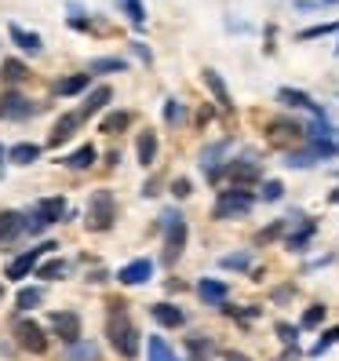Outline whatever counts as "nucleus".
Here are the masks:
<instances>
[{
    "label": "nucleus",
    "mask_w": 339,
    "mask_h": 361,
    "mask_svg": "<svg viewBox=\"0 0 339 361\" xmlns=\"http://www.w3.org/2000/svg\"><path fill=\"white\" fill-rule=\"evenodd\" d=\"M201 80H204V88L211 92V99H216V106H219V110H223V114H234V99H230V88H226L223 73L208 66V70L201 73Z\"/></svg>",
    "instance_id": "obj_16"
},
{
    "label": "nucleus",
    "mask_w": 339,
    "mask_h": 361,
    "mask_svg": "<svg viewBox=\"0 0 339 361\" xmlns=\"http://www.w3.org/2000/svg\"><path fill=\"white\" fill-rule=\"evenodd\" d=\"M88 84H92V73L84 70V73H70V77H62V80L55 84V92H58L62 99H70V95H80V92H88Z\"/></svg>",
    "instance_id": "obj_27"
},
{
    "label": "nucleus",
    "mask_w": 339,
    "mask_h": 361,
    "mask_svg": "<svg viewBox=\"0 0 339 361\" xmlns=\"http://www.w3.org/2000/svg\"><path fill=\"white\" fill-rule=\"evenodd\" d=\"M51 332L62 339L66 347H73V343H80V314L77 310H55L51 314Z\"/></svg>",
    "instance_id": "obj_13"
},
{
    "label": "nucleus",
    "mask_w": 339,
    "mask_h": 361,
    "mask_svg": "<svg viewBox=\"0 0 339 361\" xmlns=\"http://www.w3.org/2000/svg\"><path fill=\"white\" fill-rule=\"evenodd\" d=\"M197 295H201L204 307H223L230 300V285L219 281V278H201L197 281Z\"/></svg>",
    "instance_id": "obj_18"
},
{
    "label": "nucleus",
    "mask_w": 339,
    "mask_h": 361,
    "mask_svg": "<svg viewBox=\"0 0 339 361\" xmlns=\"http://www.w3.org/2000/svg\"><path fill=\"white\" fill-rule=\"evenodd\" d=\"M37 157H40V146H37V142H15L11 150H8V161H11V164H23V168L33 164Z\"/></svg>",
    "instance_id": "obj_36"
},
{
    "label": "nucleus",
    "mask_w": 339,
    "mask_h": 361,
    "mask_svg": "<svg viewBox=\"0 0 339 361\" xmlns=\"http://www.w3.org/2000/svg\"><path fill=\"white\" fill-rule=\"evenodd\" d=\"M339 33V18H332V23H317V26H307L295 33V40L300 44H310V40H321V37H335Z\"/></svg>",
    "instance_id": "obj_31"
},
{
    "label": "nucleus",
    "mask_w": 339,
    "mask_h": 361,
    "mask_svg": "<svg viewBox=\"0 0 339 361\" xmlns=\"http://www.w3.org/2000/svg\"><path fill=\"white\" fill-rule=\"evenodd\" d=\"M15 339H18V347L30 350V354H48V336H44V329H40L33 317H18L15 322Z\"/></svg>",
    "instance_id": "obj_10"
},
{
    "label": "nucleus",
    "mask_w": 339,
    "mask_h": 361,
    "mask_svg": "<svg viewBox=\"0 0 339 361\" xmlns=\"http://www.w3.org/2000/svg\"><path fill=\"white\" fill-rule=\"evenodd\" d=\"M328 8H339V0H292V11H300V15L328 11Z\"/></svg>",
    "instance_id": "obj_44"
},
{
    "label": "nucleus",
    "mask_w": 339,
    "mask_h": 361,
    "mask_svg": "<svg viewBox=\"0 0 339 361\" xmlns=\"http://www.w3.org/2000/svg\"><path fill=\"white\" fill-rule=\"evenodd\" d=\"M281 197H285V183H281V179H263V186H259V201L278 204Z\"/></svg>",
    "instance_id": "obj_42"
},
{
    "label": "nucleus",
    "mask_w": 339,
    "mask_h": 361,
    "mask_svg": "<svg viewBox=\"0 0 339 361\" xmlns=\"http://www.w3.org/2000/svg\"><path fill=\"white\" fill-rule=\"evenodd\" d=\"M303 128H307V142H328V139L339 135V128H335L328 117H310Z\"/></svg>",
    "instance_id": "obj_24"
},
{
    "label": "nucleus",
    "mask_w": 339,
    "mask_h": 361,
    "mask_svg": "<svg viewBox=\"0 0 339 361\" xmlns=\"http://www.w3.org/2000/svg\"><path fill=\"white\" fill-rule=\"evenodd\" d=\"M8 37H11V44H15V48H23V51H30V55H40V51H44V40H40V33L23 30L18 23L8 26Z\"/></svg>",
    "instance_id": "obj_21"
},
{
    "label": "nucleus",
    "mask_w": 339,
    "mask_h": 361,
    "mask_svg": "<svg viewBox=\"0 0 339 361\" xmlns=\"http://www.w3.org/2000/svg\"><path fill=\"white\" fill-rule=\"evenodd\" d=\"M150 317H154L161 329H183L186 325V310L175 307V303H154L150 307Z\"/></svg>",
    "instance_id": "obj_20"
},
{
    "label": "nucleus",
    "mask_w": 339,
    "mask_h": 361,
    "mask_svg": "<svg viewBox=\"0 0 339 361\" xmlns=\"http://www.w3.org/2000/svg\"><path fill=\"white\" fill-rule=\"evenodd\" d=\"M278 102L285 106V110H303V114H310V117H328L325 114V106L317 102L310 92H303V88H278Z\"/></svg>",
    "instance_id": "obj_11"
},
{
    "label": "nucleus",
    "mask_w": 339,
    "mask_h": 361,
    "mask_svg": "<svg viewBox=\"0 0 339 361\" xmlns=\"http://www.w3.org/2000/svg\"><path fill=\"white\" fill-rule=\"evenodd\" d=\"M4 161H8V146H0V168H4Z\"/></svg>",
    "instance_id": "obj_55"
},
{
    "label": "nucleus",
    "mask_w": 339,
    "mask_h": 361,
    "mask_svg": "<svg viewBox=\"0 0 339 361\" xmlns=\"http://www.w3.org/2000/svg\"><path fill=\"white\" fill-rule=\"evenodd\" d=\"M117 8L128 15V23H132V30L135 33H142L146 30V8H142V0H117Z\"/></svg>",
    "instance_id": "obj_33"
},
{
    "label": "nucleus",
    "mask_w": 339,
    "mask_h": 361,
    "mask_svg": "<svg viewBox=\"0 0 339 361\" xmlns=\"http://www.w3.org/2000/svg\"><path fill=\"white\" fill-rule=\"evenodd\" d=\"M33 114H37V106L23 92H15V88L0 92V121H26Z\"/></svg>",
    "instance_id": "obj_12"
},
{
    "label": "nucleus",
    "mask_w": 339,
    "mask_h": 361,
    "mask_svg": "<svg viewBox=\"0 0 339 361\" xmlns=\"http://www.w3.org/2000/svg\"><path fill=\"white\" fill-rule=\"evenodd\" d=\"M259 194L248 186H226L216 194V204H211V219L216 223H230V219H245L252 216V208H256Z\"/></svg>",
    "instance_id": "obj_2"
},
{
    "label": "nucleus",
    "mask_w": 339,
    "mask_h": 361,
    "mask_svg": "<svg viewBox=\"0 0 339 361\" xmlns=\"http://www.w3.org/2000/svg\"><path fill=\"white\" fill-rule=\"evenodd\" d=\"M128 124H132V114H128V110H117V114H106V117H102L99 132H102V135H121Z\"/></svg>",
    "instance_id": "obj_35"
},
{
    "label": "nucleus",
    "mask_w": 339,
    "mask_h": 361,
    "mask_svg": "<svg viewBox=\"0 0 339 361\" xmlns=\"http://www.w3.org/2000/svg\"><path fill=\"white\" fill-rule=\"evenodd\" d=\"M292 230V223L281 216V219H273L270 226H263L259 233H256V245H273V241H285V233Z\"/></svg>",
    "instance_id": "obj_32"
},
{
    "label": "nucleus",
    "mask_w": 339,
    "mask_h": 361,
    "mask_svg": "<svg viewBox=\"0 0 339 361\" xmlns=\"http://www.w3.org/2000/svg\"><path fill=\"white\" fill-rule=\"evenodd\" d=\"M58 245L55 241H44V245H37V248H30V252H23V256H15L8 267H4V278L8 281H26L30 274H37V267H40V259L48 256V252H55Z\"/></svg>",
    "instance_id": "obj_8"
},
{
    "label": "nucleus",
    "mask_w": 339,
    "mask_h": 361,
    "mask_svg": "<svg viewBox=\"0 0 339 361\" xmlns=\"http://www.w3.org/2000/svg\"><path fill=\"white\" fill-rule=\"evenodd\" d=\"M40 300H44V288H18V300H15V303H18V310L26 314V310H33Z\"/></svg>",
    "instance_id": "obj_46"
},
{
    "label": "nucleus",
    "mask_w": 339,
    "mask_h": 361,
    "mask_svg": "<svg viewBox=\"0 0 339 361\" xmlns=\"http://www.w3.org/2000/svg\"><path fill=\"white\" fill-rule=\"evenodd\" d=\"M70 26L84 33V30H92L95 23H92V15H88V11H84L80 4H70Z\"/></svg>",
    "instance_id": "obj_47"
},
{
    "label": "nucleus",
    "mask_w": 339,
    "mask_h": 361,
    "mask_svg": "<svg viewBox=\"0 0 339 361\" xmlns=\"http://www.w3.org/2000/svg\"><path fill=\"white\" fill-rule=\"evenodd\" d=\"M106 336H110V347L124 357V361H135L139 357V343L142 336L132 322V314L124 303H110V317H106Z\"/></svg>",
    "instance_id": "obj_1"
},
{
    "label": "nucleus",
    "mask_w": 339,
    "mask_h": 361,
    "mask_svg": "<svg viewBox=\"0 0 339 361\" xmlns=\"http://www.w3.org/2000/svg\"><path fill=\"white\" fill-rule=\"evenodd\" d=\"M295 357H303V350H300V347H285L281 361H295Z\"/></svg>",
    "instance_id": "obj_52"
},
{
    "label": "nucleus",
    "mask_w": 339,
    "mask_h": 361,
    "mask_svg": "<svg viewBox=\"0 0 339 361\" xmlns=\"http://www.w3.org/2000/svg\"><path fill=\"white\" fill-rule=\"evenodd\" d=\"M328 204H339V186H335L332 194H328Z\"/></svg>",
    "instance_id": "obj_54"
},
{
    "label": "nucleus",
    "mask_w": 339,
    "mask_h": 361,
    "mask_svg": "<svg viewBox=\"0 0 339 361\" xmlns=\"http://www.w3.org/2000/svg\"><path fill=\"white\" fill-rule=\"evenodd\" d=\"M273 332H278V339H281V343L285 347H300V325H288V322H278V325H273Z\"/></svg>",
    "instance_id": "obj_45"
},
{
    "label": "nucleus",
    "mask_w": 339,
    "mask_h": 361,
    "mask_svg": "<svg viewBox=\"0 0 339 361\" xmlns=\"http://www.w3.org/2000/svg\"><path fill=\"white\" fill-rule=\"evenodd\" d=\"M99 357V347L88 343V339H80V343L66 347V361H95Z\"/></svg>",
    "instance_id": "obj_41"
},
{
    "label": "nucleus",
    "mask_w": 339,
    "mask_h": 361,
    "mask_svg": "<svg viewBox=\"0 0 339 361\" xmlns=\"http://www.w3.org/2000/svg\"><path fill=\"white\" fill-rule=\"evenodd\" d=\"M26 77H30V66L23 59H4V62H0V80L11 84V88H15V84H23Z\"/></svg>",
    "instance_id": "obj_28"
},
{
    "label": "nucleus",
    "mask_w": 339,
    "mask_h": 361,
    "mask_svg": "<svg viewBox=\"0 0 339 361\" xmlns=\"http://www.w3.org/2000/svg\"><path fill=\"white\" fill-rule=\"evenodd\" d=\"M230 154V139H219V142H211V146H204L201 150V172H204V179L208 183H223V168H226V157Z\"/></svg>",
    "instance_id": "obj_9"
},
{
    "label": "nucleus",
    "mask_w": 339,
    "mask_h": 361,
    "mask_svg": "<svg viewBox=\"0 0 339 361\" xmlns=\"http://www.w3.org/2000/svg\"><path fill=\"white\" fill-rule=\"evenodd\" d=\"M146 354H150V361H179L175 350L168 347L161 336H150V339H146Z\"/></svg>",
    "instance_id": "obj_40"
},
{
    "label": "nucleus",
    "mask_w": 339,
    "mask_h": 361,
    "mask_svg": "<svg viewBox=\"0 0 339 361\" xmlns=\"http://www.w3.org/2000/svg\"><path fill=\"white\" fill-rule=\"evenodd\" d=\"M281 164H285V168H314V164H317V154L303 142V146H295V150H288Z\"/></svg>",
    "instance_id": "obj_34"
},
{
    "label": "nucleus",
    "mask_w": 339,
    "mask_h": 361,
    "mask_svg": "<svg viewBox=\"0 0 339 361\" xmlns=\"http://www.w3.org/2000/svg\"><path fill=\"white\" fill-rule=\"evenodd\" d=\"M325 317H328V307H325V303H310V307L303 310V317H300V329H303V332L321 329V325H325Z\"/></svg>",
    "instance_id": "obj_38"
},
{
    "label": "nucleus",
    "mask_w": 339,
    "mask_h": 361,
    "mask_svg": "<svg viewBox=\"0 0 339 361\" xmlns=\"http://www.w3.org/2000/svg\"><path fill=\"white\" fill-rule=\"evenodd\" d=\"M161 230H164V267H175L179 256L186 252V241H190V226H186V216L179 208H164L161 212Z\"/></svg>",
    "instance_id": "obj_3"
},
{
    "label": "nucleus",
    "mask_w": 339,
    "mask_h": 361,
    "mask_svg": "<svg viewBox=\"0 0 339 361\" xmlns=\"http://www.w3.org/2000/svg\"><path fill=\"white\" fill-rule=\"evenodd\" d=\"M62 216H66V197H40L37 204H33V212L26 216V223H23V230L30 233V238H37L40 230H48V226H55V223H62Z\"/></svg>",
    "instance_id": "obj_4"
},
{
    "label": "nucleus",
    "mask_w": 339,
    "mask_h": 361,
    "mask_svg": "<svg viewBox=\"0 0 339 361\" xmlns=\"http://www.w3.org/2000/svg\"><path fill=\"white\" fill-rule=\"evenodd\" d=\"M88 73H92V77H102V73H128V59H121V55L92 59V62H88Z\"/></svg>",
    "instance_id": "obj_26"
},
{
    "label": "nucleus",
    "mask_w": 339,
    "mask_h": 361,
    "mask_svg": "<svg viewBox=\"0 0 339 361\" xmlns=\"http://www.w3.org/2000/svg\"><path fill=\"white\" fill-rule=\"evenodd\" d=\"M62 274H66V263H62V259H48V263H40V267H37L33 278H40V281H58Z\"/></svg>",
    "instance_id": "obj_43"
},
{
    "label": "nucleus",
    "mask_w": 339,
    "mask_h": 361,
    "mask_svg": "<svg viewBox=\"0 0 339 361\" xmlns=\"http://www.w3.org/2000/svg\"><path fill=\"white\" fill-rule=\"evenodd\" d=\"M335 343H339V325H328V329H321V336H317V343H314L307 354H310V357H321V354H328Z\"/></svg>",
    "instance_id": "obj_39"
},
{
    "label": "nucleus",
    "mask_w": 339,
    "mask_h": 361,
    "mask_svg": "<svg viewBox=\"0 0 339 361\" xmlns=\"http://www.w3.org/2000/svg\"><path fill=\"white\" fill-rule=\"evenodd\" d=\"M132 51H135V55H139V59L146 62V66H150V62H154V51H150V48H146V44H142V40H135V44H132Z\"/></svg>",
    "instance_id": "obj_50"
},
{
    "label": "nucleus",
    "mask_w": 339,
    "mask_h": 361,
    "mask_svg": "<svg viewBox=\"0 0 339 361\" xmlns=\"http://www.w3.org/2000/svg\"><path fill=\"white\" fill-rule=\"evenodd\" d=\"M186 121H190L186 102H179V99H164V124H172V128H183Z\"/></svg>",
    "instance_id": "obj_37"
},
{
    "label": "nucleus",
    "mask_w": 339,
    "mask_h": 361,
    "mask_svg": "<svg viewBox=\"0 0 339 361\" xmlns=\"http://www.w3.org/2000/svg\"><path fill=\"white\" fill-rule=\"evenodd\" d=\"M266 142L288 154V150H295V146L307 142V128H303L295 117H273V121L266 124Z\"/></svg>",
    "instance_id": "obj_7"
},
{
    "label": "nucleus",
    "mask_w": 339,
    "mask_h": 361,
    "mask_svg": "<svg viewBox=\"0 0 339 361\" xmlns=\"http://www.w3.org/2000/svg\"><path fill=\"white\" fill-rule=\"evenodd\" d=\"M223 361H252V357L241 354V350H223Z\"/></svg>",
    "instance_id": "obj_51"
},
{
    "label": "nucleus",
    "mask_w": 339,
    "mask_h": 361,
    "mask_svg": "<svg viewBox=\"0 0 339 361\" xmlns=\"http://www.w3.org/2000/svg\"><path fill=\"white\" fill-rule=\"evenodd\" d=\"M154 194H161L157 183H154V179H150V183H142V197H154Z\"/></svg>",
    "instance_id": "obj_53"
},
{
    "label": "nucleus",
    "mask_w": 339,
    "mask_h": 361,
    "mask_svg": "<svg viewBox=\"0 0 339 361\" xmlns=\"http://www.w3.org/2000/svg\"><path fill=\"white\" fill-rule=\"evenodd\" d=\"M95 146L92 142H84V146H77V150L73 154H66V157H62V168H70V172H84V168H92L95 164Z\"/></svg>",
    "instance_id": "obj_25"
},
{
    "label": "nucleus",
    "mask_w": 339,
    "mask_h": 361,
    "mask_svg": "<svg viewBox=\"0 0 339 361\" xmlns=\"http://www.w3.org/2000/svg\"><path fill=\"white\" fill-rule=\"evenodd\" d=\"M314 233H317V219L307 216L300 226H292V230L285 233V241H281V245H285V252H295V256H303V252L310 248V241H314Z\"/></svg>",
    "instance_id": "obj_14"
},
{
    "label": "nucleus",
    "mask_w": 339,
    "mask_h": 361,
    "mask_svg": "<svg viewBox=\"0 0 339 361\" xmlns=\"http://www.w3.org/2000/svg\"><path fill=\"white\" fill-rule=\"evenodd\" d=\"M113 99V92L106 88V84H99V88H92L88 95H84V102H80V117L88 121V117H95L99 110H106V102Z\"/></svg>",
    "instance_id": "obj_23"
},
{
    "label": "nucleus",
    "mask_w": 339,
    "mask_h": 361,
    "mask_svg": "<svg viewBox=\"0 0 339 361\" xmlns=\"http://www.w3.org/2000/svg\"><path fill=\"white\" fill-rule=\"evenodd\" d=\"M186 354H190V361H216L219 357V347H216V339L211 336H186Z\"/></svg>",
    "instance_id": "obj_19"
},
{
    "label": "nucleus",
    "mask_w": 339,
    "mask_h": 361,
    "mask_svg": "<svg viewBox=\"0 0 339 361\" xmlns=\"http://www.w3.org/2000/svg\"><path fill=\"white\" fill-rule=\"evenodd\" d=\"M0 300H4V285H0Z\"/></svg>",
    "instance_id": "obj_56"
},
{
    "label": "nucleus",
    "mask_w": 339,
    "mask_h": 361,
    "mask_svg": "<svg viewBox=\"0 0 339 361\" xmlns=\"http://www.w3.org/2000/svg\"><path fill=\"white\" fill-rule=\"evenodd\" d=\"M84 124V117H80V110H73V114H62L58 121H55V128H51V135H48V146H66L73 135H77V128Z\"/></svg>",
    "instance_id": "obj_17"
},
{
    "label": "nucleus",
    "mask_w": 339,
    "mask_h": 361,
    "mask_svg": "<svg viewBox=\"0 0 339 361\" xmlns=\"http://www.w3.org/2000/svg\"><path fill=\"white\" fill-rule=\"evenodd\" d=\"M223 179L230 186H263V161L256 154H241V157H230L223 168Z\"/></svg>",
    "instance_id": "obj_5"
},
{
    "label": "nucleus",
    "mask_w": 339,
    "mask_h": 361,
    "mask_svg": "<svg viewBox=\"0 0 339 361\" xmlns=\"http://www.w3.org/2000/svg\"><path fill=\"white\" fill-rule=\"evenodd\" d=\"M335 59H339V44H335Z\"/></svg>",
    "instance_id": "obj_57"
},
{
    "label": "nucleus",
    "mask_w": 339,
    "mask_h": 361,
    "mask_svg": "<svg viewBox=\"0 0 339 361\" xmlns=\"http://www.w3.org/2000/svg\"><path fill=\"white\" fill-rule=\"evenodd\" d=\"M292 295H295V285H292V281H288V285H278V288L270 292V303H273V307H281V303L292 300Z\"/></svg>",
    "instance_id": "obj_48"
},
{
    "label": "nucleus",
    "mask_w": 339,
    "mask_h": 361,
    "mask_svg": "<svg viewBox=\"0 0 339 361\" xmlns=\"http://www.w3.org/2000/svg\"><path fill=\"white\" fill-rule=\"evenodd\" d=\"M219 270H234V274H252V252H226L219 256Z\"/></svg>",
    "instance_id": "obj_30"
},
{
    "label": "nucleus",
    "mask_w": 339,
    "mask_h": 361,
    "mask_svg": "<svg viewBox=\"0 0 339 361\" xmlns=\"http://www.w3.org/2000/svg\"><path fill=\"white\" fill-rule=\"evenodd\" d=\"M172 194L183 201V197H190V194H194V183H190L186 176H179V179H172Z\"/></svg>",
    "instance_id": "obj_49"
},
{
    "label": "nucleus",
    "mask_w": 339,
    "mask_h": 361,
    "mask_svg": "<svg viewBox=\"0 0 339 361\" xmlns=\"http://www.w3.org/2000/svg\"><path fill=\"white\" fill-rule=\"evenodd\" d=\"M113 219H117L113 194H110V190H95V194L88 197V208H84V223H88V230L106 233V230L113 226Z\"/></svg>",
    "instance_id": "obj_6"
},
{
    "label": "nucleus",
    "mask_w": 339,
    "mask_h": 361,
    "mask_svg": "<svg viewBox=\"0 0 339 361\" xmlns=\"http://www.w3.org/2000/svg\"><path fill=\"white\" fill-rule=\"evenodd\" d=\"M157 150H161V142H157V132H139V139H135V154H139V164L142 168H154L157 164Z\"/></svg>",
    "instance_id": "obj_22"
},
{
    "label": "nucleus",
    "mask_w": 339,
    "mask_h": 361,
    "mask_svg": "<svg viewBox=\"0 0 339 361\" xmlns=\"http://www.w3.org/2000/svg\"><path fill=\"white\" fill-rule=\"evenodd\" d=\"M150 278H154V259H146V256H139V259H132V263H124V267L117 270V281L128 285V288L146 285Z\"/></svg>",
    "instance_id": "obj_15"
},
{
    "label": "nucleus",
    "mask_w": 339,
    "mask_h": 361,
    "mask_svg": "<svg viewBox=\"0 0 339 361\" xmlns=\"http://www.w3.org/2000/svg\"><path fill=\"white\" fill-rule=\"evenodd\" d=\"M23 223H26V216H18V212H0V245L18 238V233H23Z\"/></svg>",
    "instance_id": "obj_29"
},
{
    "label": "nucleus",
    "mask_w": 339,
    "mask_h": 361,
    "mask_svg": "<svg viewBox=\"0 0 339 361\" xmlns=\"http://www.w3.org/2000/svg\"><path fill=\"white\" fill-rule=\"evenodd\" d=\"M335 146H339V139H335Z\"/></svg>",
    "instance_id": "obj_58"
}]
</instances>
